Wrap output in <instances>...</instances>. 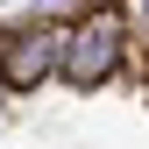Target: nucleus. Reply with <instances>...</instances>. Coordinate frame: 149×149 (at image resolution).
<instances>
[{
	"mask_svg": "<svg viewBox=\"0 0 149 149\" xmlns=\"http://www.w3.org/2000/svg\"><path fill=\"white\" fill-rule=\"evenodd\" d=\"M114 64H121V14L100 7V14H85V22L64 36V78L71 85H100Z\"/></svg>",
	"mask_w": 149,
	"mask_h": 149,
	"instance_id": "nucleus-1",
	"label": "nucleus"
},
{
	"mask_svg": "<svg viewBox=\"0 0 149 149\" xmlns=\"http://www.w3.org/2000/svg\"><path fill=\"white\" fill-rule=\"evenodd\" d=\"M50 64H64V50H57V29H43V22H29V29H7L0 36V85H43V71Z\"/></svg>",
	"mask_w": 149,
	"mask_h": 149,
	"instance_id": "nucleus-2",
	"label": "nucleus"
}]
</instances>
